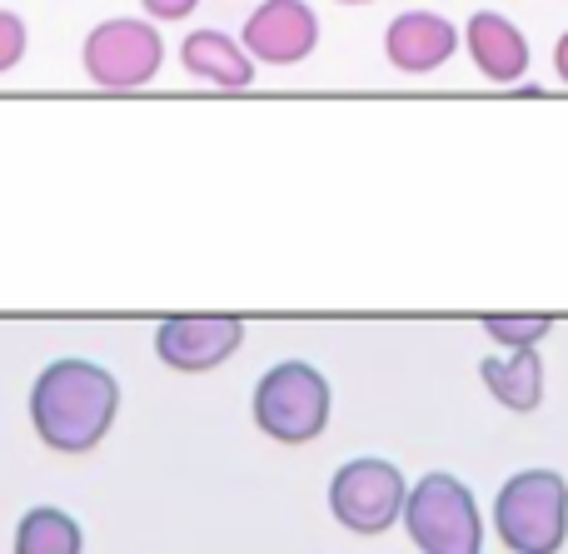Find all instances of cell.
<instances>
[{
	"instance_id": "1",
	"label": "cell",
	"mask_w": 568,
	"mask_h": 554,
	"mask_svg": "<svg viewBox=\"0 0 568 554\" xmlns=\"http://www.w3.org/2000/svg\"><path fill=\"white\" fill-rule=\"evenodd\" d=\"M120 415V385L95 360H50L30 385V425L55 455H85Z\"/></svg>"
},
{
	"instance_id": "11",
	"label": "cell",
	"mask_w": 568,
	"mask_h": 554,
	"mask_svg": "<svg viewBox=\"0 0 568 554\" xmlns=\"http://www.w3.org/2000/svg\"><path fill=\"white\" fill-rule=\"evenodd\" d=\"M180 66L195 80H210V85H220V90L255 85V56H250L235 36H225V30H195V36H185Z\"/></svg>"
},
{
	"instance_id": "7",
	"label": "cell",
	"mask_w": 568,
	"mask_h": 554,
	"mask_svg": "<svg viewBox=\"0 0 568 554\" xmlns=\"http://www.w3.org/2000/svg\"><path fill=\"white\" fill-rule=\"evenodd\" d=\"M245 345L240 315H165L155 330V355L180 375H205Z\"/></svg>"
},
{
	"instance_id": "2",
	"label": "cell",
	"mask_w": 568,
	"mask_h": 554,
	"mask_svg": "<svg viewBox=\"0 0 568 554\" xmlns=\"http://www.w3.org/2000/svg\"><path fill=\"white\" fill-rule=\"evenodd\" d=\"M494 535L509 554H559L568 540V480L559 470H519L494 495Z\"/></svg>"
},
{
	"instance_id": "13",
	"label": "cell",
	"mask_w": 568,
	"mask_h": 554,
	"mask_svg": "<svg viewBox=\"0 0 568 554\" xmlns=\"http://www.w3.org/2000/svg\"><path fill=\"white\" fill-rule=\"evenodd\" d=\"M80 525L55 505H36L16 525V554H80Z\"/></svg>"
},
{
	"instance_id": "3",
	"label": "cell",
	"mask_w": 568,
	"mask_h": 554,
	"mask_svg": "<svg viewBox=\"0 0 568 554\" xmlns=\"http://www.w3.org/2000/svg\"><path fill=\"white\" fill-rule=\"evenodd\" d=\"M404 530L419 554H484V515L474 490L449 470L414 480L404 500Z\"/></svg>"
},
{
	"instance_id": "5",
	"label": "cell",
	"mask_w": 568,
	"mask_h": 554,
	"mask_svg": "<svg viewBox=\"0 0 568 554\" xmlns=\"http://www.w3.org/2000/svg\"><path fill=\"white\" fill-rule=\"evenodd\" d=\"M80 66L100 90H140L165 66V40L150 16L100 20L80 46Z\"/></svg>"
},
{
	"instance_id": "16",
	"label": "cell",
	"mask_w": 568,
	"mask_h": 554,
	"mask_svg": "<svg viewBox=\"0 0 568 554\" xmlns=\"http://www.w3.org/2000/svg\"><path fill=\"white\" fill-rule=\"evenodd\" d=\"M140 6H145L150 20H185L200 0H140Z\"/></svg>"
},
{
	"instance_id": "8",
	"label": "cell",
	"mask_w": 568,
	"mask_h": 554,
	"mask_svg": "<svg viewBox=\"0 0 568 554\" xmlns=\"http://www.w3.org/2000/svg\"><path fill=\"white\" fill-rule=\"evenodd\" d=\"M240 46L265 66H300L320 46V16L304 0H260L240 30Z\"/></svg>"
},
{
	"instance_id": "15",
	"label": "cell",
	"mask_w": 568,
	"mask_h": 554,
	"mask_svg": "<svg viewBox=\"0 0 568 554\" xmlns=\"http://www.w3.org/2000/svg\"><path fill=\"white\" fill-rule=\"evenodd\" d=\"M26 46H30L26 20H20L16 10H0V75H6V70H16L20 60H26Z\"/></svg>"
},
{
	"instance_id": "14",
	"label": "cell",
	"mask_w": 568,
	"mask_h": 554,
	"mask_svg": "<svg viewBox=\"0 0 568 554\" xmlns=\"http://www.w3.org/2000/svg\"><path fill=\"white\" fill-rule=\"evenodd\" d=\"M484 335L504 350H539L554 335L549 315H484Z\"/></svg>"
},
{
	"instance_id": "4",
	"label": "cell",
	"mask_w": 568,
	"mask_h": 554,
	"mask_svg": "<svg viewBox=\"0 0 568 554\" xmlns=\"http://www.w3.org/2000/svg\"><path fill=\"white\" fill-rule=\"evenodd\" d=\"M329 380L310 360H280L255 385V425L280 445H310L329 425Z\"/></svg>"
},
{
	"instance_id": "17",
	"label": "cell",
	"mask_w": 568,
	"mask_h": 554,
	"mask_svg": "<svg viewBox=\"0 0 568 554\" xmlns=\"http://www.w3.org/2000/svg\"><path fill=\"white\" fill-rule=\"evenodd\" d=\"M554 75H559L564 85H568V30L559 36V46H554Z\"/></svg>"
},
{
	"instance_id": "9",
	"label": "cell",
	"mask_w": 568,
	"mask_h": 554,
	"mask_svg": "<svg viewBox=\"0 0 568 554\" xmlns=\"http://www.w3.org/2000/svg\"><path fill=\"white\" fill-rule=\"evenodd\" d=\"M464 46V30L439 10H404L384 30V56L399 75H434Z\"/></svg>"
},
{
	"instance_id": "12",
	"label": "cell",
	"mask_w": 568,
	"mask_h": 554,
	"mask_svg": "<svg viewBox=\"0 0 568 554\" xmlns=\"http://www.w3.org/2000/svg\"><path fill=\"white\" fill-rule=\"evenodd\" d=\"M479 380L514 415H534V410L544 405V355L539 350H504V355L479 360Z\"/></svg>"
},
{
	"instance_id": "10",
	"label": "cell",
	"mask_w": 568,
	"mask_h": 554,
	"mask_svg": "<svg viewBox=\"0 0 568 554\" xmlns=\"http://www.w3.org/2000/svg\"><path fill=\"white\" fill-rule=\"evenodd\" d=\"M464 50H469L474 70L484 80H494V85H514L534 66V50L524 40V30L509 16H499V10H474L469 26H464Z\"/></svg>"
},
{
	"instance_id": "18",
	"label": "cell",
	"mask_w": 568,
	"mask_h": 554,
	"mask_svg": "<svg viewBox=\"0 0 568 554\" xmlns=\"http://www.w3.org/2000/svg\"><path fill=\"white\" fill-rule=\"evenodd\" d=\"M339 6H374V0H339Z\"/></svg>"
},
{
	"instance_id": "6",
	"label": "cell",
	"mask_w": 568,
	"mask_h": 554,
	"mask_svg": "<svg viewBox=\"0 0 568 554\" xmlns=\"http://www.w3.org/2000/svg\"><path fill=\"white\" fill-rule=\"evenodd\" d=\"M404 500H409V480L399 475V465L374 455L349 460L329 480V510L354 535H384L389 525H399Z\"/></svg>"
}]
</instances>
